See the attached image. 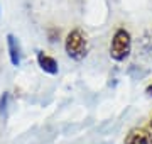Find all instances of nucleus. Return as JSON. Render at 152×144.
Here are the masks:
<instances>
[{
    "label": "nucleus",
    "instance_id": "f257e3e1",
    "mask_svg": "<svg viewBox=\"0 0 152 144\" xmlns=\"http://www.w3.org/2000/svg\"><path fill=\"white\" fill-rule=\"evenodd\" d=\"M64 51L68 58L73 61H83L88 54V36L86 32L80 27L71 29L66 34L64 39Z\"/></svg>",
    "mask_w": 152,
    "mask_h": 144
},
{
    "label": "nucleus",
    "instance_id": "f03ea898",
    "mask_svg": "<svg viewBox=\"0 0 152 144\" xmlns=\"http://www.w3.org/2000/svg\"><path fill=\"white\" fill-rule=\"evenodd\" d=\"M110 58L117 63H124L132 53V36L125 27H118L112 36L108 48Z\"/></svg>",
    "mask_w": 152,
    "mask_h": 144
},
{
    "label": "nucleus",
    "instance_id": "7ed1b4c3",
    "mask_svg": "<svg viewBox=\"0 0 152 144\" xmlns=\"http://www.w3.org/2000/svg\"><path fill=\"white\" fill-rule=\"evenodd\" d=\"M124 144H152V132L147 127H134L127 132Z\"/></svg>",
    "mask_w": 152,
    "mask_h": 144
},
{
    "label": "nucleus",
    "instance_id": "20e7f679",
    "mask_svg": "<svg viewBox=\"0 0 152 144\" xmlns=\"http://www.w3.org/2000/svg\"><path fill=\"white\" fill-rule=\"evenodd\" d=\"M36 60H37L39 68H41L44 73H48L51 76H54V75L59 73V65H58L56 58L46 54L44 51H37V53H36Z\"/></svg>",
    "mask_w": 152,
    "mask_h": 144
},
{
    "label": "nucleus",
    "instance_id": "39448f33",
    "mask_svg": "<svg viewBox=\"0 0 152 144\" xmlns=\"http://www.w3.org/2000/svg\"><path fill=\"white\" fill-rule=\"evenodd\" d=\"M7 51H9V60H10L12 66H20L22 61V48L19 39L14 36V34H7Z\"/></svg>",
    "mask_w": 152,
    "mask_h": 144
},
{
    "label": "nucleus",
    "instance_id": "423d86ee",
    "mask_svg": "<svg viewBox=\"0 0 152 144\" xmlns=\"http://www.w3.org/2000/svg\"><path fill=\"white\" fill-rule=\"evenodd\" d=\"M9 102H10V93L9 92H4V93L0 95V117H7Z\"/></svg>",
    "mask_w": 152,
    "mask_h": 144
},
{
    "label": "nucleus",
    "instance_id": "0eeeda50",
    "mask_svg": "<svg viewBox=\"0 0 152 144\" xmlns=\"http://www.w3.org/2000/svg\"><path fill=\"white\" fill-rule=\"evenodd\" d=\"M48 37H49V43H56L58 37H59V31H58V29H49Z\"/></svg>",
    "mask_w": 152,
    "mask_h": 144
},
{
    "label": "nucleus",
    "instance_id": "6e6552de",
    "mask_svg": "<svg viewBox=\"0 0 152 144\" xmlns=\"http://www.w3.org/2000/svg\"><path fill=\"white\" fill-rule=\"evenodd\" d=\"M145 93L149 95V97H152V83H149V85L145 87Z\"/></svg>",
    "mask_w": 152,
    "mask_h": 144
},
{
    "label": "nucleus",
    "instance_id": "1a4fd4ad",
    "mask_svg": "<svg viewBox=\"0 0 152 144\" xmlns=\"http://www.w3.org/2000/svg\"><path fill=\"white\" fill-rule=\"evenodd\" d=\"M147 129H149V131L152 132V115L149 117V127H147Z\"/></svg>",
    "mask_w": 152,
    "mask_h": 144
}]
</instances>
